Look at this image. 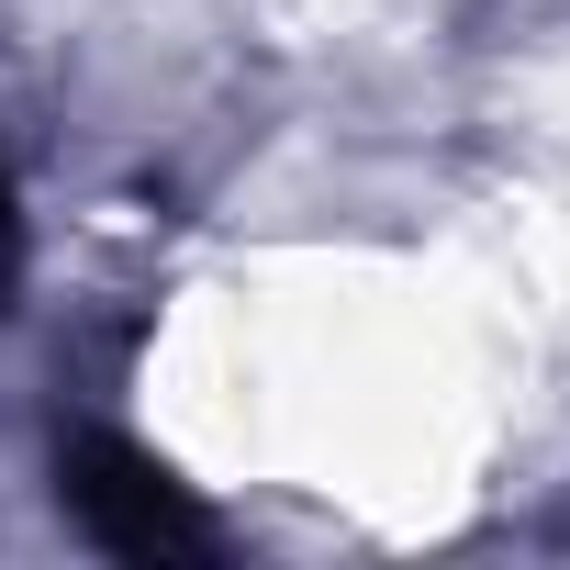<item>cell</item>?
Wrapping results in <instances>:
<instances>
[{"mask_svg":"<svg viewBox=\"0 0 570 570\" xmlns=\"http://www.w3.org/2000/svg\"><path fill=\"white\" fill-rule=\"evenodd\" d=\"M157 414L224 481L436 514L503 436V336L470 279L336 246L202 292Z\"/></svg>","mask_w":570,"mask_h":570,"instance_id":"1","label":"cell"}]
</instances>
